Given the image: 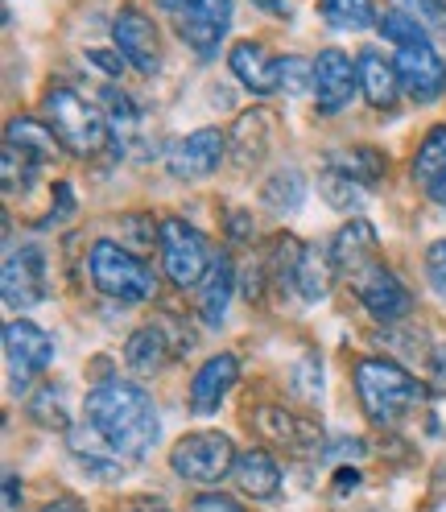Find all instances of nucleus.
I'll return each instance as SVG.
<instances>
[{
	"mask_svg": "<svg viewBox=\"0 0 446 512\" xmlns=\"http://www.w3.org/2000/svg\"><path fill=\"white\" fill-rule=\"evenodd\" d=\"M87 426L108 442V451L116 459H145L157 446V438H162L157 405L133 380H104L100 389H91Z\"/></svg>",
	"mask_w": 446,
	"mask_h": 512,
	"instance_id": "obj_1",
	"label": "nucleus"
},
{
	"mask_svg": "<svg viewBox=\"0 0 446 512\" xmlns=\"http://www.w3.org/2000/svg\"><path fill=\"white\" fill-rule=\"evenodd\" d=\"M42 116H46V124L54 128L58 145L67 153L91 157V153H100L104 141H108V116L67 83H54L42 95Z\"/></svg>",
	"mask_w": 446,
	"mask_h": 512,
	"instance_id": "obj_2",
	"label": "nucleus"
},
{
	"mask_svg": "<svg viewBox=\"0 0 446 512\" xmlns=\"http://www.w3.org/2000/svg\"><path fill=\"white\" fill-rule=\"evenodd\" d=\"M356 393H360V405L368 413V422L389 430V426L405 422V413L422 401V384L413 380L401 364L372 356V360L356 364Z\"/></svg>",
	"mask_w": 446,
	"mask_h": 512,
	"instance_id": "obj_3",
	"label": "nucleus"
},
{
	"mask_svg": "<svg viewBox=\"0 0 446 512\" xmlns=\"http://www.w3.org/2000/svg\"><path fill=\"white\" fill-rule=\"evenodd\" d=\"M87 273H91L95 290L108 294V298H116V302H145V298H153V290H157L153 269L141 261L137 252H129V248L116 244V240L91 244Z\"/></svg>",
	"mask_w": 446,
	"mask_h": 512,
	"instance_id": "obj_4",
	"label": "nucleus"
},
{
	"mask_svg": "<svg viewBox=\"0 0 446 512\" xmlns=\"http://www.w3.org/2000/svg\"><path fill=\"white\" fill-rule=\"evenodd\" d=\"M157 244H162V265H166V277L178 285V290H195V285L207 281L215 256H211V244L199 228H190L186 219H174L166 215L162 219V236H157Z\"/></svg>",
	"mask_w": 446,
	"mask_h": 512,
	"instance_id": "obj_5",
	"label": "nucleus"
},
{
	"mask_svg": "<svg viewBox=\"0 0 446 512\" xmlns=\"http://www.w3.org/2000/svg\"><path fill=\"white\" fill-rule=\"evenodd\" d=\"M170 467L174 475L190 479V484H219L236 467V446L219 430H195L178 438V446L170 451Z\"/></svg>",
	"mask_w": 446,
	"mask_h": 512,
	"instance_id": "obj_6",
	"label": "nucleus"
},
{
	"mask_svg": "<svg viewBox=\"0 0 446 512\" xmlns=\"http://www.w3.org/2000/svg\"><path fill=\"white\" fill-rule=\"evenodd\" d=\"M5 356H9L13 389L25 393L34 376H42L54 364V339L38 323H29V318H13L5 327Z\"/></svg>",
	"mask_w": 446,
	"mask_h": 512,
	"instance_id": "obj_7",
	"label": "nucleus"
},
{
	"mask_svg": "<svg viewBox=\"0 0 446 512\" xmlns=\"http://www.w3.org/2000/svg\"><path fill=\"white\" fill-rule=\"evenodd\" d=\"M174 29L199 58H215L232 29V0H190L182 13H174Z\"/></svg>",
	"mask_w": 446,
	"mask_h": 512,
	"instance_id": "obj_8",
	"label": "nucleus"
},
{
	"mask_svg": "<svg viewBox=\"0 0 446 512\" xmlns=\"http://www.w3.org/2000/svg\"><path fill=\"white\" fill-rule=\"evenodd\" d=\"M352 290L364 302V310L376 318V323H385V327L389 323H401V318L413 310L409 290L397 281V273L385 269L380 261H372V265H364V269L352 273Z\"/></svg>",
	"mask_w": 446,
	"mask_h": 512,
	"instance_id": "obj_9",
	"label": "nucleus"
},
{
	"mask_svg": "<svg viewBox=\"0 0 446 512\" xmlns=\"http://www.w3.org/2000/svg\"><path fill=\"white\" fill-rule=\"evenodd\" d=\"M112 42H116L120 62H129L137 75H157V67H162V38H157V25L141 9H120L116 13Z\"/></svg>",
	"mask_w": 446,
	"mask_h": 512,
	"instance_id": "obj_10",
	"label": "nucleus"
},
{
	"mask_svg": "<svg viewBox=\"0 0 446 512\" xmlns=\"http://www.w3.org/2000/svg\"><path fill=\"white\" fill-rule=\"evenodd\" d=\"M223 157H228V137L219 128H199V133H190L166 149V170L178 182H199L219 170Z\"/></svg>",
	"mask_w": 446,
	"mask_h": 512,
	"instance_id": "obj_11",
	"label": "nucleus"
},
{
	"mask_svg": "<svg viewBox=\"0 0 446 512\" xmlns=\"http://www.w3.org/2000/svg\"><path fill=\"white\" fill-rule=\"evenodd\" d=\"M9 310H29L46 298V252L38 244L9 248L5 256V281H0Z\"/></svg>",
	"mask_w": 446,
	"mask_h": 512,
	"instance_id": "obj_12",
	"label": "nucleus"
},
{
	"mask_svg": "<svg viewBox=\"0 0 446 512\" xmlns=\"http://www.w3.org/2000/svg\"><path fill=\"white\" fill-rule=\"evenodd\" d=\"M314 108L318 116H339L360 91V71L343 50H323L314 58Z\"/></svg>",
	"mask_w": 446,
	"mask_h": 512,
	"instance_id": "obj_13",
	"label": "nucleus"
},
{
	"mask_svg": "<svg viewBox=\"0 0 446 512\" xmlns=\"http://www.w3.org/2000/svg\"><path fill=\"white\" fill-rule=\"evenodd\" d=\"M393 62H397V75H401V91L409 95V100L430 104L446 91V62L430 46V38L418 42V46H397Z\"/></svg>",
	"mask_w": 446,
	"mask_h": 512,
	"instance_id": "obj_14",
	"label": "nucleus"
},
{
	"mask_svg": "<svg viewBox=\"0 0 446 512\" xmlns=\"http://www.w3.org/2000/svg\"><path fill=\"white\" fill-rule=\"evenodd\" d=\"M240 380V364L232 351H219V356L203 360V368L195 372V380H190V413H199V418H211V413H219V405L228 401L232 384Z\"/></svg>",
	"mask_w": 446,
	"mask_h": 512,
	"instance_id": "obj_15",
	"label": "nucleus"
},
{
	"mask_svg": "<svg viewBox=\"0 0 446 512\" xmlns=\"http://www.w3.org/2000/svg\"><path fill=\"white\" fill-rule=\"evenodd\" d=\"M356 71H360V91L364 100L376 108V112H393L397 100H401V75H397V62H389L380 50H360L356 58Z\"/></svg>",
	"mask_w": 446,
	"mask_h": 512,
	"instance_id": "obj_16",
	"label": "nucleus"
},
{
	"mask_svg": "<svg viewBox=\"0 0 446 512\" xmlns=\"http://www.w3.org/2000/svg\"><path fill=\"white\" fill-rule=\"evenodd\" d=\"M232 479H236V488L252 500H273L281 492V467L273 463L269 451H240L236 455V467H232Z\"/></svg>",
	"mask_w": 446,
	"mask_h": 512,
	"instance_id": "obj_17",
	"label": "nucleus"
},
{
	"mask_svg": "<svg viewBox=\"0 0 446 512\" xmlns=\"http://www.w3.org/2000/svg\"><path fill=\"white\" fill-rule=\"evenodd\" d=\"M228 67H232V75H236L252 95H273V91H281V87H277V58H269L265 46H257V42H236L232 54H228Z\"/></svg>",
	"mask_w": 446,
	"mask_h": 512,
	"instance_id": "obj_18",
	"label": "nucleus"
},
{
	"mask_svg": "<svg viewBox=\"0 0 446 512\" xmlns=\"http://www.w3.org/2000/svg\"><path fill=\"white\" fill-rule=\"evenodd\" d=\"M331 256H335V269H343L347 277H352L356 269L372 265L376 261V232H372V223L352 215L339 228V236L331 240Z\"/></svg>",
	"mask_w": 446,
	"mask_h": 512,
	"instance_id": "obj_19",
	"label": "nucleus"
},
{
	"mask_svg": "<svg viewBox=\"0 0 446 512\" xmlns=\"http://www.w3.org/2000/svg\"><path fill=\"white\" fill-rule=\"evenodd\" d=\"M413 182H418L434 203L446 207V124L426 133L418 157H413Z\"/></svg>",
	"mask_w": 446,
	"mask_h": 512,
	"instance_id": "obj_20",
	"label": "nucleus"
},
{
	"mask_svg": "<svg viewBox=\"0 0 446 512\" xmlns=\"http://www.w3.org/2000/svg\"><path fill=\"white\" fill-rule=\"evenodd\" d=\"M269 141H273V116L269 112H244L228 137V149L236 157V166H257L269 153Z\"/></svg>",
	"mask_w": 446,
	"mask_h": 512,
	"instance_id": "obj_21",
	"label": "nucleus"
},
{
	"mask_svg": "<svg viewBox=\"0 0 446 512\" xmlns=\"http://www.w3.org/2000/svg\"><path fill=\"white\" fill-rule=\"evenodd\" d=\"M232 290H236V273H232V261L228 256H215V265L203 281V294H199V314L207 327H223L228 318V306H232Z\"/></svg>",
	"mask_w": 446,
	"mask_h": 512,
	"instance_id": "obj_22",
	"label": "nucleus"
},
{
	"mask_svg": "<svg viewBox=\"0 0 446 512\" xmlns=\"http://www.w3.org/2000/svg\"><path fill=\"white\" fill-rule=\"evenodd\" d=\"M5 145L17 149L21 157H29V162L42 166V162H50V157H54L58 137H54V128H50L46 120L17 116V120H9V128H5Z\"/></svg>",
	"mask_w": 446,
	"mask_h": 512,
	"instance_id": "obj_23",
	"label": "nucleus"
},
{
	"mask_svg": "<svg viewBox=\"0 0 446 512\" xmlns=\"http://www.w3.org/2000/svg\"><path fill=\"white\" fill-rule=\"evenodd\" d=\"M331 281H335V256H331V248L310 244V248L302 252L298 277H294L298 294H302L306 302H323V298L331 294Z\"/></svg>",
	"mask_w": 446,
	"mask_h": 512,
	"instance_id": "obj_24",
	"label": "nucleus"
},
{
	"mask_svg": "<svg viewBox=\"0 0 446 512\" xmlns=\"http://www.w3.org/2000/svg\"><path fill=\"white\" fill-rule=\"evenodd\" d=\"M124 360H129V368L141 372V376L166 368V360H170V339H166V331H162V327H137V331L129 335V343H124Z\"/></svg>",
	"mask_w": 446,
	"mask_h": 512,
	"instance_id": "obj_25",
	"label": "nucleus"
},
{
	"mask_svg": "<svg viewBox=\"0 0 446 512\" xmlns=\"http://www.w3.org/2000/svg\"><path fill=\"white\" fill-rule=\"evenodd\" d=\"M318 195H323L335 211L356 215V211L364 207V199H368V186H364V182H356V178L347 174L343 166L327 162V166H323V174H318Z\"/></svg>",
	"mask_w": 446,
	"mask_h": 512,
	"instance_id": "obj_26",
	"label": "nucleus"
},
{
	"mask_svg": "<svg viewBox=\"0 0 446 512\" xmlns=\"http://www.w3.org/2000/svg\"><path fill=\"white\" fill-rule=\"evenodd\" d=\"M261 199H265V207L277 211V215H294V211L306 203V178H302V170H294V166L273 170V174L261 182Z\"/></svg>",
	"mask_w": 446,
	"mask_h": 512,
	"instance_id": "obj_27",
	"label": "nucleus"
},
{
	"mask_svg": "<svg viewBox=\"0 0 446 512\" xmlns=\"http://www.w3.org/2000/svg\"><path fill=\"white\" fill-rule=\"evenodd\" d=\"M257 430L273 442H285V446H310L314 442V426L298 413H285V409H257L252 413Z\"/></svg>",
	"mask_w": 446,
	"mask_h": 512,
	"instance_id": "obj_28",
	"label": "nucleus"
},
{
	"mask_svg": "<svg viewBox=\"0 0 446 512\" xmlns=\"http://www.w3.org/2000/svg\"><path fill=\"white\" fill-rule=\"evenodd\" d=\"M104 116H108V137L116 141V149H129L141 128V116L120 87H104Z\"/></svg>",
	"mask_w": 446,
	"mask_h": 512,
	"instance_id": "obj_29",
	"label": "nucleus"
},
{
	"mask_svg": "<svg viewBox=\"0 0 446 512\" xmlns=\"http://www.w3.org/2000/svg\"><path fill=\"white\" fill-rule=\"evenodd\" d=\"M318 13H323L331 29H343V34H360V29L376 25L372 0H318Z\"/></svg>",
	"mask_w": 446,
	"mask_h": 512,
	"instance_id": "obj_30",
	"label": "nucleus"
},
{
	"mask_svg": "<svg viewBox=\"0 0 446 512\" xmlns=\"http://www.w3.org/2000/svg\"><path fill=\"white\" fill-rule=\"evenodd\" d=\"M331 162H335V166H343L347 174H352L356 182H364L368 190H372L380 178H385V170H389L385 157H380L376 149H368V145H356V149H347V153H335Z\"/></svg>",
	"mask_w": 446,
	"mask_h": 512,
	"instance_id": "obj_31",
	"label": "nucleus"
},
{
	"mask_svg": "<svg viewBox=\"0 0 446 512\" xmlns=\"http://www.w3.org/2000/svg\"><path fill=\"white\" fill-rule=\"evenodd\" d=\"M393 9L405 13L409 21H418L426 34L446 38V0H393Z\"/></svg>",
	"mask_w": 446,
	"mask_h": 512,
	"instance_id": "obj_32",
	"label": "nucleus"
},
{
	"mask_svg": "<svg viewBox=\"0 0 446 512\" xmlns=\"http://www.w3.org/2000/svg\"><path fill=\"white\" fill-rule=\"evenodd\" d=\"M29 418L50 430H67V401H62L58 384H42V393L29 401Z\"/></svg>",
	"mask_w": 446,
	"mask_h": 512,
	"instance_id": "obj_33",
	"label": "nucleus"
},
{
	"mask_svg": "<svg viewBox=\"0 0 446 512\" xmlns=\"http://www.w3.org/2000/svg\"><path fill=\"white\" fill-rule=\"evenodd\" d=\"M277 87L285 95H302L314 87V62L310 58H277Z\"/></svg>",
	"mask_w": 446,
	"mask_h": 512,
	"instance_id": "obj_34",
	"label": "nucleus"
},
{
	"mask_svg": "<svg viewBox=\"0 0 446 512\" xmlns=\"http://www.w3.org/2000/svg\"><path fill=\"white\" fill-rule=\"evenodd\" d=\"M376 29H380V34H385L393 46H418V42H426V38H430L418 21H409V17H405V13H397V9H393L389 17H380V21H376Z\"/></svg>",
	"mask_w": 446,
	"mask_h": 512,
	"instance_id": "obj_35",
	"label": "nucleus"
},
{
	"mask_svg": "<svg viewBox=\"0 0 446 512\" xmlns=\"http://www.w3.org/2000/svg\"><path fill=\"white\" fill-rule=\"evenodd\" d=\"M0 166H5V190L13 195V190H29V182L38 178V162H29V157H21L17 149L5 145V153H0Z\"/></svg>",
	"mask_w": 446,
	"mask_h": 512,
	"instance_id": "obj_36",
	"label": "nucleus"
},
{
	"mask_svg": "<svg viewBox=\"0 0 446 512\" xmlns=\"http://www.w3.org/2000/svg\"><path fill=\"white\" fill-rule=\"evenodd\" d=\"M290 389L298 393V397H306V401H318L323 397V360L318 356H306L298 368H294V384Z\"/></svg>",
	"mask_w": 446,
	"mask_h": 512,
	"instance_id": "obj_37",
	"label": "nucleus"
},
{
	"mask_svg": "<svg viewBox=\"0 0 446 512\" xmlns=\"http://www.w3.org/2000/svg\"><path fill=\"white\" fill-rule=\"evenodd\" d=\"M426 281H430V290L446 302V240H434L426 248Z\"/></svg>",
	"mask_w": 446,
	"mask_h": 512,
	"instance_id": "obj_38",
	"label": "nucleus"
},
{
	"mask_svg": "<svg viewBox=\"0 0 446 512\" xmlns=\"http://www.w3.org/2000/svg\"><path fill=\"white\" fill-rule=\"evenodd\" d=\"M190 512H244V508L228 492H199L195 500H190Z\"/></svg>",
	"mask_w": 446,
	"mask_h": 512,
	"instance_id": "obj_39",
	"label": "nucleus"
},
{
	"mask_svg": "<svg viewBox=\"0 0 446 512\" xmlns=\"http://www.w3.org/2000/svg\"><path fill=\"white\" fill-rule=\"evenodd\" d=\"M5 512H21V484L13 471L5 475Z\"/></svg>",
	"mask_w": 446,
	"mask_h": 512,
	"instance_id": "obj_40",
	"label": "nucleus"
},
{
	"mask_svg": "<svg viewBox=\"0 0 446 512\" xmlns=\"http://www.w3.org/2000/svg\"><path fill=\"white\" fill-rule=\"evenodd\" d=\"M430 380H438V389H446V347L434 351V364H430Z\"/></svg>",
	"mask_w": 446,
	"mask_h": 512,
	"instance_id": "obj_41",
	"label": "nucleus"
},
{
	"mask_svg": "<svg viewBox=\"0 0 446 512\" xmlns=\"http://www.w3.org/2000/svg\"><path fill=\"white\" fill-rule=\"evenodd\" d=\"M335 479H339V484H335V492H347V488H360V471H352V467H343V471H339Z\"/></svg>",
	"mask_w": 446,
	"mask_h": 512,
	"instance_id": "obj_42",
	"label": "nucleus"
},
{
	"mask_svg": "<svg viewBox=\"0 0 446 512\" xmlns=\"http://www.w3.org/2000/svg\"><path fill=\"white\" fill-rule=\"evenodd\" d=\"M228 228H232V236H252V228H248V219H244V211H232V219H228Z\"/></svg>",
	"mask_w": 446,
	"mask_h": 512,
	"instance_id": "obj_43",
	"label": "nucleus"
},
{
	"mask_svg": "<svg viewBox=\"0 0 446 512\" xmlns=\"http://www.w3.org/2000/svg\"><path fill=\"white\" fill-rule=\"evenodd\" d=\"M42 512H83V508H79L75 500H54V504H46Z\"/></svg>",
	"mask_w": 446,
	"mask_h": 512,
	"instance_id": "obj_44",
	"label": "nucleus"
},
{
	"mask_svg": "<svg viewBox=\"0 0 446 512\" xmlns=\"http://www.w3.org/2000/svg\"><path fill=\"white\" fill-rule=\"evenodd\" d=\"M129 512H170V508L166 504H153V500H137Z\"/></svg>",
	"mask_w": 446,
	"mask_h": 512,
	"instance_id": "obj_45",
	"label": "nucleus"
},
{
	"mask_svg": "<svg viewBox=\"0 0 446 512\" xmlns=\"http://www.w3.org/2000/svg\"><path fill=\"white\" fill-rule=\"evenodd\" d=\"M257 9H265V13H285V0H252Z\"/></svg>",
	"mask_w": 446,
	"mask_h": 512,
	"instance_id": "obj_46",
	"label": "nucleus"
},
{
	"mask_svg": "<svg viewBox=\"0 0 446 512\" xmlns=\"http://www.w3.org/2000/svg\"><path fill=\"white\" fill-rule=\"evenodd\" d=\"M157 5H162L166 13H182V9L190 5V0H157Z\"/></svg>",
	"mask_w": 446,
	"mask_h": 512,
	"instance_id": "obj_47",
	"label": "nucleus"
}]
</instances>
